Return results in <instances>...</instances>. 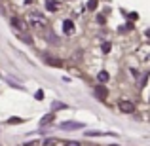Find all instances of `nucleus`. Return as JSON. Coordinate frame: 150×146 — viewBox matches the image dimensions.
<instances>
[{
	"label": "nucleus",
	"mask_w": 150,
	"mask_h": 146,
	"mask_svg": "<svg viewBox=\"0 0 150 146\" xmlns=\"http://www.w3.org/2000/svg\"><path fill=\"white\" fill-rule=\"evenodd\" d=\"M133 29V25H131V23H129V25H125V27H120V30H122V32H127V30H131Z\"/></svg>",
	"instance_id": "nucleus-16"
},
{
	"label": "nucleus",
	"mask_w": 150,
	"mask_h": 146,
	"mask_svg": "<svg viewBox=\"0 0 150 146\" xmlns=\"http://www.w3.org/2000/svg\"><path fill=\"white\" fill-rule=\"evenodd\" d=\"M30 2H33V0H25V4H30Z\"/></svg>",
	"instance_id": "nucleus-22"
},
{
	"label": "nucleus",
	"mask_w": 150,
	"mask_h": 146,
	"mask_svg": "<svg viewBox=\"0 0 150 146\" xmlns=\"http://www.w3.org/2000/svg\"><path fill=\"white\" fill-rule=\"evenodd\" d=\"M59 8V4L55 2V0H46V10L48 11H55Z\"/></svg>",
	"instance_id": "nucleus-7"
},
{
	"label": "nucleus",
	"mask_w": 150,
	"mask_h": 146,
	"mask_svg": "<svg viewBox=\"0 0 150 146\" xmlns=\"http://www.w3.org/2000/svg\"><path fill=\"white\" fill-rule=\"evenodd\" d=\"M51 108H53V110H65V108H69V106H67L65 102H61V101H53Z\"/></svg>",
	"instance_id": "nucleus-8"
},
{
	"label": "nucleus",
	"mask_w": 150,
	"mask_h": 146,
	"mask_svg": "<svg viewBox=\"0 0 150 146\" xmlns=\"http://www.w3.org/2000/svg\"><path fill=\"white\" fill-rule=\"evenodd\" d=\"M63 32L65 34H72L74 32V23L70 21V19H65V21H63Z\"/></svg>",
	"instance_id": "nucleus-6"
},
{
	"label": "nucleus",
	"mask_w": 150,
	"mask_h": 146,
	"mask_svg": "<svg viewBox=\"0 0 150 146\" xmlns=\"http://www.w3.org/2000/svg\"><path fill=\"white\" fill-rule=\"evenodd\" d=\"M11 27H15L19 34H23V32H27V30H29V25H27L23 19H19V17H13V19H11Z\"/></svg>",
	"instance_id": "nucleus-2"
},
{
	"label": "nucleus",
	"mask_w": 150,
	"mask_h": 146,
	"mask_svg": "<svg viewBox=\"0 0 150 146\" xmlns=\"http://www.w3.org/2000/svg\"><path fill=\"white\" fill-rule=\"evenodd\" d=\"M51 144H55V140H51V139H48V140H44V146H51Z\"/></svg>",
	"instance_id": "nucleus-20"
},
{
	"label": "nucleus",
	"mask_w": 150,
	"mask_h": 146,
	"mask_svg": "<svg viewBox=\"0 0 150 146\" xmlns=\"http://www.w3.org/2000/svg\"><path fill=\"white\" fill-rule=\"evenodd\" d=\"M146 80H148V74H143V80H141V84L146 85Z\"/></svg>",
	"instance_id": "nucleus-19"
},
{
	"label": "nucleus",
	"mask_w": 150,
	"mask_h": 146,
	"mask_svg": "<svg viewBox=\"0 0 150 146\" xmlns=\"http://www.w3.org/2000/svg\"><path fill=\"white\" fill-rule=\"evenodd\" d=\"M6 82H8V84H10V85H11V87H15V89H17V91H25V87H23V85H21V84H17V82H13V80H10V78H6Z\"/></svg>",
	"instance_id": "nucleus-11"
},
{
	"label": "nucleus",
	"mask_w": 150,
	"mask_h": 146,
	"mask_svg": "<svg viewBox=\"0 0 150 146\" xmlns=\"http://www.w3.org/2000/svg\"><path fill=\"white\" fill-rule=\"evenodd\" d=\"M59 127H61L63 131H74V129H82L84 123H82V121H63Z\"/></svg>",
	"instance_id": "nucleus-3"
},
{
	"label": "nucleus",
	"mask_w": 150,
	"mask_h": 146,
	"mask_svg": "<svg viewBox=\"0 0 150 146\" xmlns=\"http://www.w3.org/2000/svg\"><path fill=\"white\" fill-rule=\"evenodd\" d=\"M27 25H30V27H34L36 30L44 32V29H46V19H44V15H42V13L34 11V13L29 15V23H27Z\"/></svg>",
	"instance_id": "nucleus-1"
},
{
	"label": "nucleus",
	"mask_w": 150,
	"mask_h": 146,
	"mask_svg": "<svg viewBox=\"0 0 150 146\" xmlns=\"http://www.w3.org/2000/svg\"><path fill=\"white\" fill-rule=\"evenodd\" d=\"M88 8H89V10H95V8H97V0H89V2H88Z\"/></svg>",
	"instance_id": "nucleus-15"
},
{
	"label": "nucleus",
	"mask_w": 150,
	"mask_h": 146,
	"mask_svg": "<svg viewBox=\"0 0 150 146\" xmlns=\"http://www.w3.org/2000/svg\"><path fill=\"white\" fill-rule=\"evenodd\" d=\"M34 99H36V101H42V99H44V93H42V89H40V91H36Z\"/></svg>",
	"instance_id": "nucleus-17"
},
{
	"label": "nucleus",
	"mask_w": 150,
	"mask_h": 146,
	"mask_svg": "<svg viewBox=\"0 0 150 146\" xmlns=\"http://www.w3.org/2000/svg\"><path fill=\"white\" fill-rule=\"evenodd\" d=\"M95 97L99 99V101H105V99L108 97V91H106V87H103V85H97V87H95Z\"/></svg>",
	"instance_id": "nucleus-5"
},
{
	"label": "nucleus",
	"mask_w": 150,
	"mask_h": 146,
	"mask_svg": "<svg viewBox=\"0 0 150 146\" xmlns=\"http://www.w3.org/2000/svg\"><path fill=\"white\" fill-rule=\"evenodd\" d=\"M118 108H120V112H125V114L135 112V104L129 102V101H120V102H118Z\"/></svg>",
	"instance_id": "nucleus-4"
},
{
	"label": "nucleus",
	"mask_w": 150,
	"mask_h": 146,
	"mask_svg": "<svg viewBox=\"0 0 150 146\" xmlns=\"http://www.w3.org/2000/svg\"><path fill=\"white\" fill-rule=\"evenodd\" d=\"M103 51H105V53H108V51H110V44H108V42L103 44Z\"/></svg>",
	"instance_id": "nucleus-18"
},
{
	"label": "nucleus",
	"mask_w": 150,
	"mask_h": 146,
	"mask_svg": "<svg viewBox=\"0 0 150 146\" xmlns=\"http://www.w3.org/2000/svg\"><path fill=\"white\" fill-rule=\"evenodd\" d=\"M8 123H11V125H19V123H23V118H17V116H11L10 120H8Z\"/></svg>",
	"instance_id": "nucleus-13"
},
{
	"label": "nucleus",
	"mask_w": 150,
	"mask_h": 146,
	"mask_svg": "<svg viewBox=\"0 0 150 146\" xmlns=\"http://www.w3.org/2000/svg\"><path fill=\"white\" fill-rule=\"evenodd\" d=\"M97 80H99L101 84H105V82L108 80V72H106V70H101V72L97 74Z\"/></svg>",
	"instance_id": "nucleus-12"
},
{
	"label": "nucleus",
	"mask_w": 150,
	"mask_h": 146,
	"mask_svg": "<svg viewBox=\"0 0 150 146\" xmlns=\"http://www.w3.org/2000/svg\"><path fill=\"white\" fill-rule=\"evenodd\" d=\"M110 146H116V144H110Z\"/></svg>",
	"instance_id": "nucleus-23"
},
{
	"label": "nucleus",
	"mask_w": 150,
	"mask_h": 146,
	"mask_svg": "<svg viewBox=\"0 0 150 146\" xmlns=\"http://www.w3.org/2000/svg\"><path fill=\"white\" fill-rule=\"evenodd\" d=\"M48 59V63L51 66H61V61H59V59H53V57H46Z\"/></svg>",
	"instance_id": "nucleus-14"
},
{
	"label": "nucleus",
	"mask_w": 150,
	"mask_h": 146,
	"mask_svg": "<svg viewBox=\"0 0 150 146\" xmlns=\"http://www.w3.org/2000/svg\"><path fill=\"white\" fill-rule=\"evenodd\" d=\"M67 146H80V142H67Z\"/></svg>",
	"instance_id": "nucleus-21"
},
{
	"label": "nucleus",
	"mask_w": 150,
	"mask_h": 146,
	"mask_svg": "<svg viewBox=\"0 0 150 146\" xmlns=\"http://www.w3.org/2000/svg\"><path fill=\"white\" fill-rule=\"evenodd\" d=\"M112 135V133H101V131H88L86 133V137H108Z\"/></svg>",
	"instance_id": "nucleus-10"
},
{
	"label": "nucleus",
	"mask_w": 150,
	"mask_h": 146,
	"mask_svg": "<svg viewBox=\"0 0 150 146\" xmlns=\"http://www.w3.org/2000/svg\"><path fill=\"white\" fill-rule=\"evenodd\" d=\"M51 120H53V114H46V116L40 120V125H42V127H44V125H50Z\"/></svg>",
	"instance_id": "nucleus-9"
}]
</instances>
